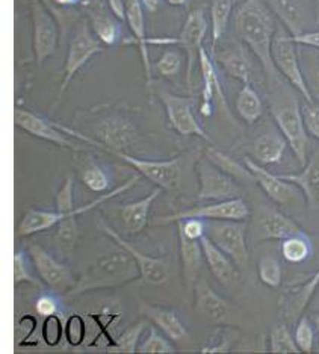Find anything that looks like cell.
Segmentation results:
<instances>
[{
    "label": "cell",
    "mask_w": 319,
    "mask_h": 354,
    "mask_svg": "<svg viewBox=\"0 0 319 354\" xmlns=\"http://www.w3.org/2000/svg\"><path fill=\"white\" fill-rule=\"evenodd\" d=\"M284 77L269 82V111L273 115L278 131L288 141L291 150L300 165L307 164V149L309 138L304 126V120L301 114V103L297 97V90L289 84H284Z\"/></svg>",
    "instance_id": "2"
},
{
    "label": "cell",
    "mask_w": 319,
    "mask_h": 354,
    "mask_svg": "<svg viewBox=\"0 0 319 354\" xmlns=\"http://www.w3.org/2000/svg\"><path fill=\"white\" fill-rule=\"evenodd\" d=\"M195 173L198 177V200L203 202H222V200L239 198L242 196V189L232 176H229L220 168L212 164L209 159L198 158L195 164Z\"/></svg>",
    "instance_id": "9"
},
{
    "label": "cell",
    "mask_w": 319,
    "mask_h": 354,
    "mask_svg": "<svg viewBox=\"0 0 319 354\" xmlns=\"http://www.w3.org/2000/svg\"><path fill=\"white\" fill-rule=\"evenodd\" d=\"M186 55L183 50H175L166 47L164 53L159 56V59L153 64V71L162 77H174L179 76L185 64Z\"/></svg>",
    "instance_id": "37"
},
{
    "label": "cell",
    "mask_w": 319,
    "mask_h": 354,
    "mask_svg": "<svg viewBox=\"0 0 319 354\" xmlns=\"http://www.w3.org/2000/svg\"><path fill=\"white\" fill-rule=\"evenodd\" d=\"M68 216H77L75 214H59L52 211H39V209H29V211L23 215L19 226V235L20 236H29L35 235V233L49 230L52 227H57L58 224L68 218Z\"/></svg>",
    "instance_id": "32"
},
{
    "label": "cell",
    "mask_w": 319,
    "mask_h": 354,
    "mask_svg": "<svg viewBox=\"0 0 319 354\" xmlns=\"http://www.w3.org/2000/svg\"><path fill=\"white\" fill-rule=\"evenodd\" d=\"M85 135L86 144L105 150L110 155L115 151L127 153V150L137 146L139 138L138 129L123 112L100 115L91 127V133Z\"/></svg>",
    "instance_id": "5"
},
{
    "label": "cell",
    "mask_w": 319,
    "mask_h": 354,
    "mask_svg": "<svg viewBox=\"0 0 319 354\" xmlns=\"http://www.w3.org/2000/svg\"><path fill=\"white\" fill-rule=\"evenodd\" d=\"M85 10L90 15L95 37L108 47L118 44L119 38L123 37L122 23H119L122 20L115 17L114 12L110 11L106 0H90Z\"/></svg>",
    "instance_id": "20"
},
{
    "label": "cell",
    "mask_w": 319,
    "mask_h": 354,
    "mask_svg": "<svg viewBox=\"0 0 319 354\" xmlns=\"http://www.w3.org/2000/svg\"><path fill=\"white\" fill-rule=\"evenodd\" d=\"M315 23L319 28V0H315Z\"/></svg>",
    "instance_id": "59"
},
{
    "label": "cell",
    "mask_w": 319,
    "mask_h": 354,
    "mask_svg": "<svg viewBox=\"0 0 319 354\" xmlns=\"http://www.w3.org/2000/svg\"><path fill=\"white\" fill-rule=\"evenodd\" d=\"M126 5V21L129 25L135 44L138 46L139 55L142 59V66H144V73L147 79V86L150 88L153 84V79H151V71H153V66H151L150 58H148V38L146 32V17H144V6H142L141 0H124Z\"/></svg>",
    "instance_id": "22"
},
{
    "label": "cell",
    "mask_w": 319,
    "mask_h": 354,
    "mask_svg": "<svg viewBox=\"0 0 319 354\" xmlns=\"http://www.w3.org/2000/svg\"><path fill=\"white\" fill-rule=\"evenodd\" d=\"M207 32V20L203 10H194L188 14L183 23L180 35L177 38V46L186 55V85L191 90L193 85V71L195 62L198 61V55L203 47V39Z\"/></svg>",
    "instance_id": "16"
},
{
    "label": "cell",
    "mask_w": 319,
    "mask_h": 354,
    "mask_svg": "<svg viewBox=\"0 0 319 354\" xmlns=\"http://www.w3.org/2000/svg\"><path fill=\"white\" fill-rule=\"evenodd\" d=\"M233 11V0H212L211 21H212V47L215 49L220 39L224 37L230 15Z\"/></svg>",
    "instance_id": "35"
},
{
    "label": "cell",
    "mask_w": 319,
    "mask_h": 354,
    "mask_svg": "<svg viewBox=\"0 0 319 354\" xmlns=\"http://www.w3.org/2000/svg\"><path fill=\"white\" fill-rule=\"evenodd\" d=\"M204 261L209 267L212 274L217 277L221 285L229 286L235 283L239 279L238 265L232 261V257L227 256L224 252L215 245L206 235L200 239Z\"/></svg>",
    "instance_id": "25"
},
{
    "label": "cell",
    "mask_w": 319,
    "mask_h": 354,
    "mask_svg": "<svg viewBox=\"0 0 319 354\" xmlns=\"http://www.w3.org/2000/svg\"><path fill=\"white\" fill-rule=\"evenodd\" d=\"M157 99L162 102L166 117H168L170 124L175 132L183 136H198V138L212 144L209 135L204 132L194 114L193 97H183V95L170 91H157Z\"/></svg>",
    "instance_id": "11"
},
{
    "label": "cell",
    "mask_w": 319,
    "mask_h": 354,
    "mask_svg": "<svg viewBox=\"0 0 319 354\" xmlns=\"http://www.w3.org/2000/svg\"><path fill=\"white\" fill-rule=\"evenodd\" d=\"M269 351L271 353H301L295 337L291 333L288 324L280 323L273 326L269 332Z\"/></svg>",
    "instance_id": "39"
},
{
    "label": "cell",
    "mask_w": 319,
    "mask_h": 354,
    "mask_svg": "<svg viewBox=\"0 0 319 354\" xmlns=\"http://www.w3.org/2000/svg\"><path fill=\"white\" fill-rule=\"evenodd\" d=\"M215 59L229 76L241 80L244 85L251 82L253 67L242 46L230 44L222 47L221 50L215 53Z\"/></svg>",
    "instance_id": "28"
},
{
    "label": "cell",
    "mask_w": 319,
    "mask_h": 354,
    "mask_svg": "<svg viewBox=\"0 0 319 354\" xmlns=\"http://www.w3.org/2000/svg\"><path fill=\"white\" fill-rule=\"evenodd\" d=\"M295 43L298 46H307V47H313V49L319 50V29L316 30H307L304 34L293 37Z\"/></svg>",
    "instance_id": "53"
},
{
    "label": "cell",
    "mask_w": 319,
    "mask_h": 354,
    "mask_svg": "<svg viewBox=\"0 0 319 354\" xmlns=\"http://www.w3.org/2000/svg\"><path fill=\"white\" fill-rule=\"evenodd\" d=\"M100 229L113 238L118 247H123L124 250L129 252L133 259L137 261V265L139 268V277L144 283L148 285H162L168 280L170 276V257H153L148 256L146 253L139 252L137 247L132 245L130 243L119 235L118 232H115L113 227H109L108 224H100Z\"/></svg>",
    "instance_id": "14"
},
{
    "label": "cell",
    "mask_w": 319,
    "mask_h": 354,
    "mask_svg": "<svg viewBox=\"0 0 319 354\" xmlns=\"http://www.w3.org/2000/svg\"><path fill=\"white\" fill-rule=\"evenodd\" d=\"M319 288V270L309 280L300 285L286 288L278 299V308H280L282 317L288 323H295L302 317V312L312 301L313 295Z\"/></svg>",
    "instance_id": "18"
},
{
    "label": "cell",
    "mask_w": 319,
    "mask_h": 354,
    "mask_svg": "<svg viewBox=\"0 0 319 354\" xmlns=\"http://www.w3.org/2000/svg\"><path fill=\"white\" fill-rule=\"evenodd\" d=\"M310 321H312V324H313L315 330L319 333V312L312 313V317H310Z\"/></svg>",
    "instance_id": "57"
},
{
    "label": "cell",
    "mask_w": 319,
    "mask_h": 354,
    "mask_svg": "<svg viewBox=\"0 0 319 354\" xmlns=\"http://www.w3.org/2000/svg\"><path fill=\"white\" fill-rule=\"evenodd\" d=\"M315 309H319V300H318V304L315 306Z\"/></svg>",
    "instance_id": "60"
},
{
    "label": "cell",
    "mask_w": 319,
    "mask_h": 354,
    "mask_svg": "<svg viewBox=\"0 0 319 354\" xmlns=\"http://www.w3.org/2000/svg\"><path fill=\"white\" fill-rule=\"evenodd\" d=\"M177 227L191 239L200 241L206 235V221L200 218L179 220Z\"/></svg>",
    "instance_id": "51"
},
{
    "label": "cell",
    "mask_w": 319,
    "mask_h": 354,
    "mask_svg": "<svg viewBox=\"0 0 319 354\" xmlns=\"http://www.w3.org/2000/svg\"><path fill=\"white\" fill-rule=\"evenodd\" d=\"M113 155L123 159L124 162L132 165L141 176H144L147 180L165 191L180 189L183 180H185L186 171L189 168H195L197 160L200 158L197 150L183 153V155H179L168 160L141 159L123 151H115Z\"/></svg>",
    "instance_id": "4"
},
{
    "label": "cell",
    "mask_w": 319,
    "mask_h": 354,
    "mask_svg": "<svg viewBox=\"0 0 319 354\" xmlns=\"http://www.w3.org/2000/svg\"><path fill=\"white\" fill-rule=\"evenodd\" d=\"M273 61L278 73L284 80H288L302 99L307 102H315L310 88L302 75L297 52V43L293 37L284 29H277L273 41Z\"/></svg>",
    "instance_id": "7"
},
{
    "label": "cell",
    "mask_w": 319,
    "mask_h": 354,
    "mask_svg": "<svg viewBox=\"0 0 319 354\" xmlns=\"http://www.w3.org/2000/svg\"><path fill=\"white\" fill-rule=\"evenodd\" d=\"M195 310L211 323H227L233 313V306L222 299L209 286L206 280H197L194 286Z\"/></svg>",
    "instance_id": "21"
},
{
    "label": "cell",
    "mask_w": 319,
    "mask_h": 354,
    "mask_svg": "<svg viewBox=\"0 0 319 354\" xmlns=\"http://www.w3.org/2000/svg\"><path fill=\"white\" fill-rule=\"evenodd\" d=\"M236 111L246 124H254L263 114V103L260 95L251 84H245L236 99Z\"/></svg>",
    "instance_id": "34"
},
{
    "label": "cell",
    "mask_w": 319,
    "mask_h": 354,
    "mask_svg": "<svg viewBox=\"0 0 319 354\" xmlns=\"http://www.w3.org/2000/svg\"><path fill=\"white\" fill-rule=\"evenodd\" d=\"M141 310L144 315H147L148 319L153 321V323L165 333V336L170 337L171 341H182L188 336L186 328L183 326L179 313L175 310L147 303H142Z\"/></svg>",
    "instance_id": "29"
},
{
    "label": "cell",
    "mask_w": 319,
    "mask_h": 354,
    "mask_svg": "<svg viewBox=\"0 0 319 354\" xmlns=\"http://www.w3.org/2000/svg\"><path fill=\"white\" fill-rule=\"evenodd\" d=\"M301 114L307 133L319 140V104L316 102L304 100L301 103Z\"/></svg>",
    "instance_id": "49"
},
{
    "label": "cell",
    "mask_w": 319,
    "mask_h": 354,
    "mask_svg": "<svg viewBox=\"0 0 319 354\" xmlns=\"http://www.w3.org/2000/svg\"><path fill=\"white\" fill-rule=\"evenodd\" d=\"M198 61H200V70H202V79H203V88H202V104L200 112L203 117H211L213 112V102L217 100L222 109L226 111V114L230 117L227 99L222 91V85L220 82V77L215 68V64L211 58V55L207 53L204 47L200 49V55H198Z\"/></svg>",
    "instance_id": "19"
},
{
    "label": "cell",
    "mask_w": 319,
    "mask_h": 354,
    "mask_svg": "<svg viewBox=\"0 0 319 354\" xmlns=\"http://www.w3.org/2000/svg\"><path fill=\"white\" fill-rule=\"evenodd\" d=\"M14 122L15 126H19L23 131L28 132L32 136H37L39 140H44L47 142H52L55 146L62 149H70L75 151H84L82 144H79L73 140H70L66 132L59 129L58 123L50 122V120L39 117L34 112L17 108L14 111Z\"/></svg>",
    "instance_id": "13"
},
{
    "label": "cell",
    "mask_w": 319,
    "mask_h": 354,
    "mask_svg": "<svg viewBox=\"0 0 319 354\" xmlns=\"http://www.w3.org/2000/svg\"><path fill=\"white\" fill-rule=\"evenodd\" d=\"M35 310H37L38 315L43 317V318L50 317V315H57V313H59L58 300L52 295H41L37 300Z\"/></svg>",
    "instance_id": "52"
},
{
    "label": "cell",
    "mask_w": 319,
    "mask_h": 354,
    "mask_svg": "<svg viewBox=\"0 0 319 354\" xmlns=\"http://www.w3.org/2000/svg\"><path fill=\"white\" fill-rule=\"evenodd\" d=\"M138 353H175V348L156 328H150L146 341L138 347Z\"/></svg>",
    "instance_id": "48"
},
{
    "label": "cell",
    "mask_w": 319,
    "mask_h": 354,
    "mask_svg": "<svg viewBox=\"0 0 319 354\" xmlns=\"http://www.w3.org/2000/svg\"><path fill=\"white\" fill-rule=\"evenodd\" d=\"M55 3L62 6V8H70V6H76L82 2V0H53Z\"/></svg>",
    "instance_id": "56"
},
{
    "label": "cell",
    "mask_w": 319,
    "mask_h": 354,
    "mask_svg": "<svg viewBox=\"0 0 319 354\" xmlns=\"http://www.w3.org/2000/svg\"><path fill=\"white\" fill-rule=\"evenodd\" d=\"M86 318L82 315H71L66 321V339L71 347H79L84 345L86 337Z\"/></svg>",
    "instance_id": "46"
},
{
    "label": "cell",
    "mask_w": 319,
    "mask_h": 354,
    "mask_svg": "<svg viewBox=\"0 0 319 354\" xmlns=\"http://www.w3.org/2000/svg\"><path fill=\"white\" fill-rule=\"evenodd\" d=\"M239 332L230 327H221L213 335L212 342L202 348V353H227L233 347V344L238 341Z\"/></svg>",
    "instance_id": "45"
},
{
    "label": "cell",
    "mask_w": 319,
    "mask_h": 354,
    "mask_svg": "<svg viewBox=\"0 0 319 354\" xmlns=\"http://www.w3.org/2000/svg\"><path fill=\"white\" fill-rule=\"evenodd\" d=\"M250 216V207L244 202L242 197L222 200V202H213L209 205L193 206L185 211L175 212L166 216H155V224H170L177 223L179 220L186 218H200V220H235L245 221Z\"/></svg>",
    "instance_id": "10"
},
{
    "label": "cell",
    "mask_w": 319,
    "mask_h": 354,
    "mask_svg": "<svg viewBox=\"0 0 319 354\" xmlns=\"http://www.w3.org/2000/svg\"><path fill=\"white\" fill-rule=\"evenodd\" d=\"M282 256L291 263L304 262L312 256V243L302 232L295 233L282 241Z\"/></svg>",
    "instance_id": "36"
},
{
    "label": "cell",
    "mask_w": 319,
    "mask_h": 354,
    "mask_svg": "<svg viewBox=\"0 0 319 354\" xmlns=\"http://www.w3.org/2000/svg\"><path fill=\"white\" fill-rule=\"evenodd\" d=\"M189 0H166V3L171 6H185L188 5Z\"/></svg>",
    "instance_id": "58"
},
{
    "label": "cell",
    "mask_w": 319,
    "mask_h": 354,
    "mask_svg": "<svg viewBox=\"0 0 319 354\" xmlns=\"http://www.w3.org/2000/svg\"><path fill=\"white\" fill-rule=\"evenodd\" d=\"M295 342L301 353H312L315 345V327L309 317L302 315L295 326Z\"/></svg>",
    "instance_id": "44"
},
{
    "label": "cell",
    "mask_w": 319,
    "mask_h": 354,
    "mask_svg": "<svg viewBox=\"0 0 319 354\" xmlns=\"http://www.w3.org/2000/svg\"><path fill=\"white\" fill-rule=\"evenodd\" d=\"M263 2L280 19L284 29L292 37L307 32L309 12L306 0H263Z\"/></svg>",
    "instance_id": "24"
},
{
    "label": "cell",
    "mask_w": 319,
    "mask_h": 354,
    "mask_svg": "<svg viewBox=\"0 0 319 354\" xmlns=\"http://www.w3.org/2000/svg\"><path fill=\"white\" fill-rule=\"evenodd\" d=\"M206 236L221 248L238 268H244L249 263V245H246V223L235 220H204Z\"/></svg>",
    "instance_id": "8"
},
{
    "label": "cell",
    "mask_w": 319,
    "mask_h": 354,
    "mask_svg": "<svg viewBox=\"0 0 319 354\" xmlns=\"http://www.w3.org/2000/svg\"><path fill=\"white\" fill-rule=\"evenodd\" d=\"M94 35L95 34H93V30L85 21H81L79 25H76L70 38L67 59L66 64H64V77L59 86L58 100L62 99L64 93L67 91L70 82L75 79L79 71H81L95 55L105 50V47H103L105 44Z\"/></svg>",
    "instance_id": "6"
},
{
    "label": "cell",
    "mask_w": 319,
    "mask_h": 354,
    "mask_svg": "<svg viewBox=\"0 0 319 354\" xmlns=\"http://www.w3.org/2000/svg\"><path fill=\"white\" fill-rule=\"evenodd\" d=\"M58 239L61 241V244L66 245V248L71 250L75 247L76 241H77V235H79V227H77V221L76 216H68V218L62 220L58 224Z\"/></svg>",
    "instance_id": "50"
},
{
    "label": "cell",
    "mask_w": 319,
    "mask_h": 354,
    "mask_svg": "<svg viewBox=\"0 0 319 354\" xmlns=\"http://www.w3.org/2000/svg\"><path fill=\"white\" fill-rule=\"evenodd\" d=\"M81 180L93 192H106L109 189L110 179L108 171L97 162H86L81 168Z\"/></svg>",
    "instance_id": "38"
},
{
    "label": "cell",
    "mask_w": 319,
    "mask_h": 354,
    "mask_svg": "<svg viewBox=\"0 0 319 354\" xmlns=\"http://www.w3.org/2000/svg\"><path fill=\"white\" fill-rule=\"evenodd\" d=\"M289 147L283 133L277 129L260 133L253 142V158L260 165L278 164L284 156L286 149Z\"/></svg>",
    "instance_id": "26"
},
{
    "label": "cell",
    "mask_w": 319,
    "mask_h": 354,
    "mask_svg": "<svg viewBox=\"0 0 319 354\" xmlns=\"http://www.w3.org/2000/svg\"><path fill=\"white\" fill-rule=\"evenodd\" d=\"M30 261H32L30 254L25 253L23 250L15 252L14 254V285L15 286H19L21 283H30L34 286L43 285L41 281L32 274Z\"/></svg>",
    "instance_id": "42"
},
{
    "label": "cell",
    "mask_w": 319,
    "mask_h": 354,
    "mask_svg": "<svg viewBox=\"0 0 319 354\" xmlns=\"http://www.w3.org/2000/svg\"><path fill=\"white\" fill-rule=\"evenodd\" d=\"M147 327V321H138L119 335L108 353H138V341Z\"/></svg>",
    "instance_id": "40"
},
{
    "label": "cell",
    "mask_w": 319,
    "mask_h": 354,
    "mask_svg": "<svg viewBox=\"0 0 319 354\" xmlns=\"http://www.w3.org/2000/svg\"><path fill=\"white\" fill-rule=\"evenodd\" d=\"M179 243H180V256L183 263V277L188 289H194L198 274H200L202 261H203V248L200 241L188 238L185 233L179 229Z\"/></svg>",
    "instance_id": "31"
},
{
    "label": "cell",
    "mask_w": 319,
    "mask_h": 354,
    "mask_svg": "<svg viewBox=\"0 0 319 354\" xmlns=\"http://www.w3.org/2000/svg\"><path fill=\"white\" fill-rule=\"evenodd\" d=\"M301 229L297 223L291 220L277 209H263L256 221V239L258 241H283L295 233H300Z\"/></svg>",
    "instance_id": "23"
},
{
    "label": "cell",
    "mask_w": 319,
    "mask_h": 354,
    "mask_svg": "<svg viewBox=\"0 0 319 354\" xmlns=\"http://www.w3.org/2000/svg\"><path fill=\"white\" fill-rule=\"evenodd\" d=\"M17 345H34L43 336H38V321L34 315L21 317L17 327Z\"/></svg>",
    "instance_id": "47"
},
{
    "label": "cell",
    "mask_w": 319,
    "mask_h": 354,
    "mask_svg": "<svg viewBox=\"0 0 319 354\" xmlns=\"http://www.w3.org/2000/svg\"><path fill=\"white\" fill-rule=\"evenodd\" d=\"M258 272L262 283L267 285L268 288H278L282 285L283 271L282 265L276 256L268 254L260 257L258 263Z\"/></svg>",
    "instance_id": "41"
},
{
    "label": "cell",
    "mask_w": 319,
    "mask_h": 354,
    "mask_svg": "<svg viewBox=\"0 0 319 354\" xmlns=\"http://www.w3.org/2000/svg\"><path fill=\"white\" fill-rule=\"evenodd\" d=\"M244 164L250 168V171L254 174V179H256V183L274 203L280 206L292 205L302 196L297 185L282 179L278 174L268 171L265 167L258 164L254 159L244 158Z\"/></svg>",
    "instance_id": "17"
},
{
    "label": "cell",
    "mask_w": 319,
    "mask_h": 354,
    "mask_svg": "<svg viewBox=\"0 0 319 354\" xmlns=\"http://www.w3.org/2000/svg\"><path fill=\"white\" fill-rule=\"evenodd\" d=\"M282 179L292 182L301 189L309 207L319 206V151L309 158L307 164L302 167L300 173H283L278 174Z\"/></svg>",
    "instance_id": "27"
},
{
    "label": "cell",
    "mask_w": 319,
    "mask_h": 354,
    "mask_svg": "<svg viewBox=\"0 0 319 354\" xmlns=\"http://www.w3.org/2000/svg\"><path fill=\"white\" fill-rule=\"evenodd\" d=\"M274 12L263 0H245L235 12V30L254 53L269 82L282 79L273 61V41L277 32Z\"/></svg>",
    "instance_id": "1"
},
{
    "label": "cell",
    "mask_w": 319,
    "mask_h": 354,
    "mask_svg": "<svg viewBox=\"0 0 319 354\" xmlns=\"http://www.w3.org/2000/svg\"><path fill=\"white\" fill-rule=\"evenodd\" d=\"M162 191H164L162 188L156 187L153 192H150L147 197L137 200V202H132L122 207L119 214H122V220L127 232L132 233V235H137V233H141L146 229L148 223L150 209L156 202V198L162 194Z\"/></svg>",
    "instance_id": "30"
},
{
    "label": "cell",
    "mask_w": 319,
    "mask_h": 354,
    "mask_svg": "<svg viewBox=\"0 0 319 354\" xmlns=\"http://www.w3.org/2000/svg\"><path fill=\"white\" fill-rule=\"evenodd\" d=\"M108 6L110 8V11L114 12L115 17H118L122 21H126V5L124 0H106Z\"/></svg>",
    "instance_id": "54"
},
{
    "label": "cell",
    "mask_w": 319,
    "mask_h": 354,
    "mask_svg": "<svg viewBox=\"0 0 319 354\" xmlns=\"http://www.w3.org/2000/svg\"><path fill=\"white\" fill-rule=\"evenodd\" d=\"M41 335L47 347H57L61 342L62 336L66 335V324H64V318L61 317V313L44 318Z\"/></svg>",
    "instance_id": "43"
},
{
    "label": "cell",
    "mask_w": 319,
    "mask_h": 354,
    "mask_svg": "<svg viewBox=\"0 0 319 354\" xmlns=\"http://www.w3.org/2000/svg\"><path fill=\"white\" fill-rule=\"evenodd\" d=\"M32 23H34L35 58L41 66L46 59H49L57 52L59 30L52 14L39 0H34V3H32Z\"/></svg>",
    "instance_id": "15"
},
{
    "label": "cell",
    "mask_w": 319,
    "mask_h": 354,
    "mask_svg": "<svg viewBox=\"0 0 319 354\" xmlns=\"http://www.w3.org/2000/svg\"><path fill=\"white\" fill-rule=\"evenodd\" d=\"M139 277V268L133 256L119 247L118 250L108 252L88 265L81 280L70 292V295H77L95 289L122 286L124 283Z\"/></svg>",
    "instance_id": "3"
},
{
    "label": "cell",
    "mask_w": 319,
    "mask_h": 354,
    "mask_svg": "<svg viewBox=\"0 0 319 354\" xmlns=\"http://www.w3.org/2000/svg\"><path fill=\"white\" fill-rule=\"evenodd\" d=\"M29 254L30 259L35 265V270L38 272L39 279L44 283L55 289L58 292L70 294L77 285V279L73 276V272L61 262H58L55 257L46 252L43 247L37 244H29Z\"/></svg>",
    "instance_id": "12"
},
{
    "label": "cell",
    "mask_w": 319,
    "mask_h": 354,
    "mask_svg": "<svg viewBox=\"0 0 319 354\" xmlns=\"http://www.w3.org/2000/svg\"><path fill=\"white\" fill-rule=\"evenodd\" d=\"M142 2V6H144V10L147 12H156L159 10V6H161L162 0H141Z\"/></svg>",
    "instance_id": "55"
},
{
    "label": "cell",
    "mask_w": 319,
    "mask_h": 354,
    "mask_svg": "<svg viewBox=\"0 0 319 354\" xmlns=\"http://www.w3.org/2000/svg\"><path fill=\"white\" fill-rule=\"evenodd\" d=\"M206 158L209 159L212 164L217 165L220 170L227 173L229 176H232L235 180L244 183H256V179H254V174L250 171V168L245 164L238 162L232 156L226 155L224 151L211 146L206 150Z\"/></svg>",
    "instance_id": "33"
}]
</instances>
